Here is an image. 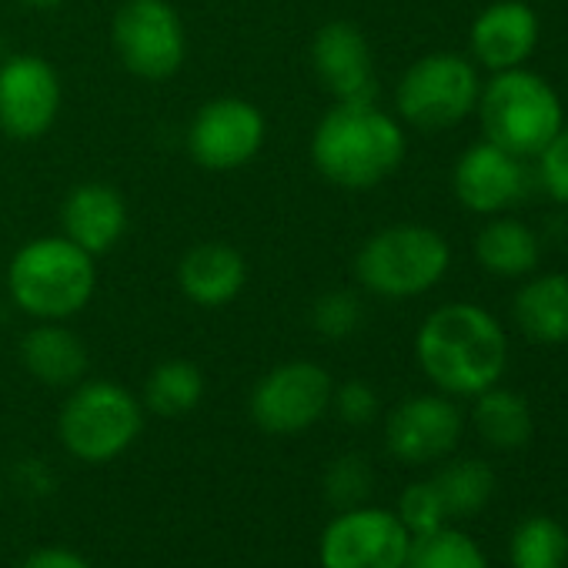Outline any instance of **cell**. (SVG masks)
Returning a JSON list of instances; mask_svg holds the SVG:
<instances>
[{
  "label": "cell",
  "mask_w": 568,
  "mask_h": 568,
  "mask_svg": "<svg viewBox=\"0 0 568 568\" xmlns=\"http://www.w3.org/2000/svg\"><path fill=\"white\" fill-rule=\"evenodd\" d=\"M422 372L448 395H481L498 385L508 362L501 325L478 305H442L415 338Z\"/></svg>",
  "instance_id": "obj_1"
},
{
  "label": "cell",
  "mask_w": 568,
  "mask_h": 568,
  "mask_svg": "<svg viewBox=\"0 0 568 568\" xmlns=\"http://www.w3.org/2000/svg\"><path fill=\"white\" fill-rule=\"evenodd\" d=\"M405 134L378 104H335L312 138L315 168L338 187L365 191L398 171Z\"/></svg>",
  "instance_id": "obj_2"
},
{
  "label": "cell",
  "mask_w": 568,
  "mask_h": 568,
  "mask_svg": "<svg viewBox=\"0 0 568 568\" xmlns=\"http://www.w3.org/2000/svg\"><path fill=\"white\" fill-rule=\"evenodd\" d=\"M8 288L14 305L41 322L71 318L94 295V257L68 237H38L14 254Z\"/></svg>",
  "instance_id": "obj_3"
},
{
  "label": "cell",
  "mask_w": 568,
  "mask_h": 568,
  "mask_svg": "<svg viewBox=\"0 0 568 568\" xmlns=\"http://www.w3.org/2000/svg\"><path fill=\"white\" fill-rule=\"evenodd\" d=\"M478 114L485 138L515 158L541 154V148L561 131V101L551 84L525 68L495 71L478 94Z\"/></svg>",
  "instance_id": "obj_4"
},
{
  "label": "cell",
  "mask_w": 568,
  "mask_h": 568,
  "mask_svg": "<svg viewBox=\"0 0 568 568\" xmlns=\"http://www.w3.org/2000/svg\"><path fill=\"white\" fill-rule=\"evenodd\" d=\"M448 261L452 251L438 231L422 224H395L362 244L355 274L372 295L405 302L432 292L445 277Z\"/></svg>",
  "instance_id": "obj_5"
},
{
  "label": "cell",
  "mask_w": 568,
  "mask_h": 568,
  "mask_svg": "<svg viewBox=\"0 0 568 568\" xmlns=\"http://www.w3.org/2000/svg\"><path fill=\"white\" fill-rule=\"evenodd\" d=\"M144 428L138 398L114 382H84L74 385V395L64 402L58 432L64 448L91 465L124 455Z\"/></svg>",
  "instance_id": "obj_6"
},
{
  "label": "cell",
  "mask_w": 568,
  "mask_h": 568,
  "mask_svg": "<svg viewBox=\"0 0 568 568\" xmlns=\"http://www.w3.org/2000/svg\"><path fill=\"white\" fill-rule=\"evenodd\" d=\"M481 84L471 61L458 54H428L415 61L398 81L395 104L402 118L422 131L455 128L478 104Z\"/></svg>",
  "instance_id": "obj_7"
},
{
  "label": "cell",
  "mask_w": 568,
  "mask_h": 568,
  "mask_svg": "<svg viewBox=\"0 0 568 568\" xmlns=\"http://www.w3.org/2000/svg\"><path fill=\"white\" fill-rule=\"evenodd\" d=\"M332 375L315 362H288L267 372L251 392V418L267 435H298L332 408Z\"/></svg>",
  "instance_id": "obj_8"
},
{
  "label": "cell",
  "mask_w": 568,
  "mask_h": 568,
  "mask_svg": "<svg viewBox=\"0 0 568 568\" xmlns=\"http://www.w3.org/2000/svg\"><path fill=\"white\" fill-rule=\"evenodd\" d=\"M412 531L388 508L358 505L338 511L322 531V568H405Z\"/></svg>",
  "instance_id": "obj_9"
},
{
  "label": "cell",
  "mask_w": 568,
  "mask_h": 568,
  "mask_svg": "<svg viewBox=\"0 0 568 568\" xmlns=\"http://www.w3.org/2000/svg\"><path fill=\"white\" fill-rule=\"evenodd\" d=\"M114 48L138 78H171L184 61V28L164 0H128L114 18Z\"/></svg>",
  "instance_id": "obj_10"
},
{
  "label": "cell",
  "mask_w": 568,
  "mask_h": 568,
  "mask_svg": "<svg viewBox=\"0 0 568 568\" xmlns=\"http://www.w3.org/2000/svg\"><path fill=\"white\" fill-rule=\"evenodd\" d=\"M264 141V118L241 98L207 101L187 134L191 158L207 171H234L247 164Z\"/></svg>",
  "instance_id": "obj_11"
},
{
  "label": "cell",
  "mask_w": 568,
  "mask_h": 568,
  "mask_svg": "<svg viewBox=\"0 0 568 568\" xmlns=\"http://www.w3.org/2000/svg\"><path fill=\"white\" fill-rule=\"evenodd\" d=\"M61 111V81L41 58H11L0 68V131L34 141L51 131Z\"/></svg>",
  "instance_id": "obj_12"
},
{
  "label": "cell",
  "mask_w": 568,
  "mask_h": 568,
  "mask_svg": "<svg viewBox=\"0 0 568 568\" xmlns=\"http://www.w3.org/2000/svg\"><path fill=\"white\" fill-rule=\"evenodd\" d=\"M462 438V412L445 395H415L402 402L385 425L388 452L405 465L445 458Z\"/></svg>",
  "instance_id": "obj_13"
},
{
  "label": "cell",
  "mask_w": 568,
  "mask_h": 568,
  "mask_svg": "<svg viewBox=\"0 0 568 568\" xmlns=\"http://www.w3.org/2000/svg\"><path fill=\"white\" fill-rule=\"evenodd\" d=\"M312 64L338 104H375L378 74L365 34L348 21H332L315 34Z\"/></svg>",
  "instance_id": "obj_14"
},
{
  "label": "cell",
  "mask_w": 568,
  "mask_h": 568,
  "mask_svg": "<svg viewBox=\"0 0 568 568\" xmlns=\"http://www.w3.org/2000/svg\"><path fill=\"white\" fill-rule=\"evenodd\" d=\"M525 191V174L515 154L485 141L468 148L455 164V194L475 214H498Z\"/></svg>",
  "instance_id": "obj_15"
},
{
  "label": "cell",
  "mask_w": 568,
  "mask_h": 568,
  "mask_svg": "<svg viewBox=\"0 0 568 568\" xmlns=\"http://www.w3.org/2000/svg\"><path fill=\"white\" fill-rule=\"evenodd\" d=\"M538 44V18L521 0H495L471 24V51L491 71L521 68Z\"/></svg>",
  "instance_id": "obj_16"
},
{
  "label": "cell",
  "mask_w": 568,
  "mask_h": 568,
  "mask_svg": "<svg viewBox=\"0 0 568 568\" xmlns=\"http://www.w3.org/2000/svg\"><path fill=\"white\" fill-rule=\"evenodd\" d=\"M244 281H247V264H244L241 251L224 241L194 244L178 264L181 292L201 308L231 305L241 295Z\"/></svg>",
  "instance_id": "obj_17"
},
{
  "label": "cell",
  "mask_w": 568,
  "mask_h": 568,
  "mask_svg": "<svg viewBox=\"0 0 568 568\" xmlns=\"http://www.w3.org/2000/svg\"><path fill=\"white\" fill-rule=\"evenodd\" d=\"M64 237L84 247L91 257L118 244L128 224V207L111 184H78L61 207Z\"/></svg>",
  "instance_id": "obj_18"
},
{
  "label": "cell",
  "mask_w": 568,
  "mask_h": 568,
  "mask_svg": "<svg viewBox=\"0 0 568 568\" xmlns=\"http://www.w3.org/2000/svg\"><path fill=\"white\" fill-rule=\"evenodd\" d=\"M24 368L48 388H74L88 372L84 342L64 325H38L21 342Z\"/></svg>",
  "instance_id": "obj_19"
},
{
  "label": "cell",
  "mask_w": 568,
  "mask_h": 568,
  "mask_svg": "<svg viewBox=\"0 0 568 568\" xmlns=\"http://www.w3.org/2000/svg\"><path fill=\"white\" fill-rule=\"evenodd\" d=\"M515 325L538 345L568 342V274H538L525 281L515 305Z\"/></svg>",
  "instance_id": "obj_20"
},
{
  "label": "cell",
  "mask_w": 568,
  "mask_h": 568,
  "mask_svg": "<svg viewBox=\"0 0 568 568\" xmlns=\"http://www.w3.org/2000/svg\"><path fill=\"white\" fill-rule=\"evenodd\" d=\"M475 257L485 271L498 277H525L538 267V237L531 227L511 217L488 221L475 237Z\"/></svg>",
  "instance_id": "obj_21"
},
{
  "label": "cell",
  "mask_w": 568,
  "mask_h": 568,
  "mask_svg": "<svg viewBox=\"0 0 568 568\" xmlns=\"http://www.w3.org/2000/svg\"><path fill=\"white\" fill-rule=\"evenodd\" d=\"M475 428L498 452L525 448L528 438H531V408H528V402L521 395L491 385V388H485L478 395Z\"/></svg>",
  "instance_id": "obj_22"
},
{
  "label": "cell",
  "mask_w": 568,
  "mask_h": 568,
  "mask_svg": "<svg viewBox=\"0 0 568 568\" xmlns=\"http://www.w3.org/2000/svg\"><path fill=\"white\" fill-rule=\"evenodd\" d=\"M432 481L445 501L448 518L478 515L495 495V471L481 458H458V462L445 465Z\"/></svg>",
  "instance_id": "obj_23"
},
{
  "label": "cell",
  "mask_w": 568,
  "mask_h": 568,
  "mask_svg": "<svg viewBox=\"0 0 568 568\" xmlns=\"http://www.w3.org/2000/svg\"><path fill=\"white\" fill-rule=\"evenodd\" d=\"M204 395V375L191 362H164L151 372L144 385V402L154 415L181 418L201 405Z\"/></svg>",
  "instance_id": "obj_24"
},
{
  "label": "cell",
  "mask_w": 568,
  "mask_h": 568,
  "mask_svg": "<svg viewBox=\"0 0 568 568\" xmlns=\"http://www.w3.org/2000/svg\"><path fill=\"white\" fill-rule=\"evenodd\" d=\"M508 558L511 568H565L568 531L548 515H531L511 531Z\"/></svg>",
  "instance_id": "obj_25"
},
{
  "label": "cell",
  "mask_w": 568,
  "mask_h": 568,
  "mask_svg": "<svg viewBox=\"0 0 568 568\" xmlns=\"http://www.w3.org/2000/svg\"><path fill=\"white\" fill-rule=\"evenodd\" d=\"M405 568H488V558L471 535L442 525L412 538Z\"/></svg>",
  "instance_id": "obj_26"
},
{
  "label": "cell",
  "mask_w": 568,
  "mask_h": 568,
  "mask_svg": "<svg viewBox=\"0 0 568 568\" xmlns=\"http://www.w3.org/2000/svg\"><path fill=\"white\" fill-rule=\"evenodd\" d=\"M325 495L335 508H358L368 501L372 488H375V471L368 465V458L362 455H338L328 468H325Z\"/></svg>",
  "instance_id": "obj_27"
},
{
  "label": "cell",
  "mask_w": 568,
  "mask_h": 568,
  "mask_svg": "<svg viewBox=\"0 0 568 568\" xmlns=\"http://www.w3.org/2000/svg\"><path fill=\"white\" fill-rule=\"evenodd\" d=\"M365 322V308H362V298L355 292H345V288H335V292H325L315 308H312V325L318 335L332 338V342H342V338H352Z\"/></svg>",
  "instance_id": "obj_28"
},
{
  "label": "cell",
  "mask_w": 568,
  "mask_h": 568,
  "mask_svg": "<svg viewBox=\"0 0 568 568\" xmlns=\"http://www.w3.org/2000/svg\"><path fill=\"white\" fill-rule=\"evenodd\" d=\"M395 515H398L402 525L412 531V538L442 528L445 518H448L445 501H442L435 481H415V485H408V488L402 491V498H398V511H395Z\"/></svg>",
  "instance_id": "obj_29"
},
{
  "label": "cell",
  "mask_w": 568,
  "mask_h": 568,
  "mask_svg": "<svg viewBox=\"0 0 568 568\" xmlns=\"http://www.w3.org/2000/svg\"><path fill=\"white\" fill-rule=\"evenodd\" d=\"M332 408L338 412V418L345 425L362 428V425H372L375 422V415H378V395L365 382H345L338 392H332Z\"/></svg>",
  "instance_id": "obj_30"
},
{
  "label": "cell",
  "mask_w": 568,
  "mask_h": 568,
  "mask_svg": "<svg viewBox=\"0 0 568 568\" xmlns=\"http://www.w3.org/2000/svg\"><path fill=\"white\" fill-rule=\"evenodd\" d=\"M538 171H541V184L545 191L568 204V128H561L538 154Z\"/></svg>",
  "instance_id": "obj_31"
},
{
  "label": "cell",
  "mask_w": 568,
  "mask_h": 568,
  "mask_svg": "<svg viewBox=\"0 0 568 568\" xmlns=\"http://www.w3.org/2000/svg\"><path fill=\"white\" fill-rule=\"evenodd\" d=\"M21 568H91V561L71 548H61V545H48V548H38L24 558Z\"/></svg>",
  "instance_id": "obj_32"
},
{
  "label": "cell",
  "mask_w": 568,
  "mask_h": 568,
  "mask_svg": "<svg viewBox=\"0 0 568 568\" xmlns=\"http://www.w3.org/2000/svg\"><path fill=\"white\" fill-rule=\"evenodd\" d=\"M28 8H38V11H51V8H58V4H64V0H24Z\"/></svg>",
  "instance_id": "obj_33"
},
{
  "label": "cell",
  "mask_w": 568,
  "mask_h": 568,
  "mask_svg": "<svg viewBox=\"0 0 568 568\" xmlns=\"http://www.w3.org/2000/svg\"><path fill=\"white\" fill-rule=\"evenodd\" d=\"M0 501H4V481H0Z\"/></svg>",
  "instance_id": "obj_34"
}]
</instances>
